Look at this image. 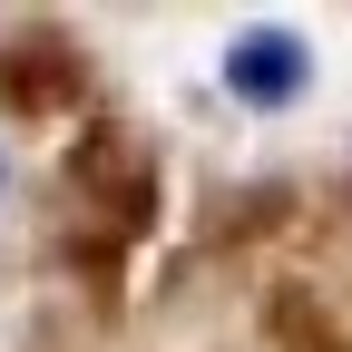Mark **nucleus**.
<instances>
[{
  "mask_svg": "<svg viewBox=\"0 0 352 352\" xmlns=\"http://www.w3.org/2000/svg\"><path fill=\"white\" fill-rule=\"evenodd\" d=\"M226 78L245 88L254 108H284L294 88H303V39H284V30H245L235 59H226Z\"/></svg>",
  "mask_w": 352,
  "mask_h": 352,
  "instance_id": "f257e3e1",
  "label": "nucleus"
}]
</instances>
